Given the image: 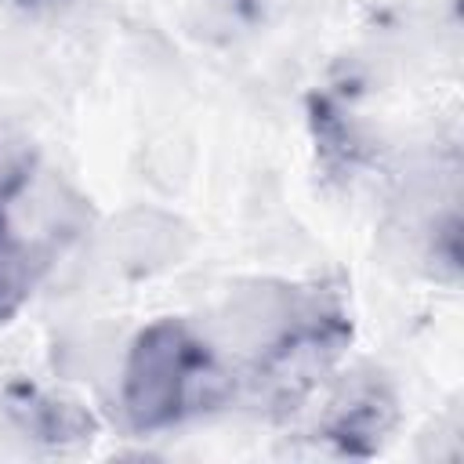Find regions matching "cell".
I'll list each match as a JSON object with an SVG mask.
<instances>
[{
  "instance_id": "6da1fadb",
  "label": "cell",
  "mask_w": 464,
  "mask_h": 464,
  "mask_svg": "<svg viewBox=\"0 0 464 464\" xmlns=\"http://www.w3.org/2000/svg\"><path fill=\"white\" fill-rule=\"evenodd\" d=\"M218 366L181 323H156L149 326L127 362L123 406L138 431H152L163 424L181 420L185 413L199 410L218 395Z\"/></svg>"
},
{
  "instance_id": "7a4b0ae2",
  "label": "cell",
  "mask_w": 464,
  "mask_h": 464,
  "mask_svg": "<svg viewBox=\"0 0 464 464\" xmlns=\"http://www.w3.org/2000/svg\"><path fill=\"white\" fill-rule=\"evenodd\" d=\"M22 178H25V174L11 178L7 185H0V192H4V188H14ZM29 286H33L29 250L22 246V239H14V232H11V225H7V218H4V210H0V319L11 315V312L22 304V297H25Z\"/></svg>"
}]
</instances>
